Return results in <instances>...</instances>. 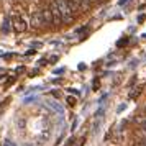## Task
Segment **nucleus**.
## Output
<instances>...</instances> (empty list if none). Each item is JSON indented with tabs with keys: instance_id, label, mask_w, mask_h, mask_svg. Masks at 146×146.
Here are the masks:
<instances>
[{
	"instance_id": "1",
	"label": "nucleus",
	"mask_w": 146,
	"mask_h": 146,
	"mask_svg": "<svg viewBox=\"0 0 146 146\" xmlns=\"http://www.w3.org/2000/svg\"><path fill=\"white\" fill-rule=\"evenodd\" d=\"M58 5H59V10H61V15H62V23H72L74 21V12L72 7L67 3V0H56Z\"/></svg>"
},
{
	"instance_id": "2",
	"label": "nucleus",
	"mask_w": 146,
	"mask_h": 146,
	"mask_svg": "<svg viewBox=\"0 0 146 146\" xmlns=\"http://www.w3.org/2000/svg\"><path fill=\"white\" fill-rule=\"evenodd\" d=\"M12 25H13L17 33H23V31L28 30V20L18 12H15L13 17H12Z\"/></svg>"
},
{
	"instance_id": "3",
	"label": "nucleus",
	"mask_w": 146,
	"mask_h": 146,
	"mask_svg": "<svg viewBox=\"0 0 146 146\" xmlns=\"http://www.w3.org/2000/svg\"><path fill=\"white\" fill-rule=\"evenodd\" d=\"M49 10H51V15H53V25L54 27H61L62 25V15H61L59 5H58L56 0L49 2Z\"/></svg>"
},
{
	"instance_id": "4",
	"label": "nucleus",
	"mask_w": 146,
	"mask_h": 146,
	"mask_svg": "<svg viewBox=\"0 0 146 146\" xmlns=\"http://www.w3.org/2000/svg\"><path fill=\"white\" fill-rule=\"evenodd\" d=\"M44 23H48V21H46V17H44L43 8H41V10H36V12L31 15V25H33L35 28H41Z\"/></svg>"
},
{
	"instance_id": "5",
	"label": "nucleus",
	"mask_w": 146,
	"mask_h": 146,
	"mask_svg": "<svg viewBox=\"0 0 146 146\" xmlns=\"http://www.w3.org/2000/svg\"><path fill=\"white\" fill-rule=\"evenodd\" d=\"M46 104H48V107H51L53 110H56V112L62 113V108H61V107H59V104H56V102H53V100H48Z\"/></svg>"
},
{
	"instance_id": "6",
	"label": "nucleus",
	"mask_w": 146,
	"mask_h": 146,
	"mask_svg": "<svg viewBox=\"0 0 146 146\" xmlns=\"http://www.w3.org/2000/svg\"><path fill=\"white\" fill-rule=\"evenodd\" d=\"M2 31H3V33H8V31H10V20H5L3 21V27H2Z\"/></svg>"
},
{
	"instance_id": "7",
	"label": "nucleus",
	"mask_w": 146,
	"mask_h": 146,
	"mask_svg": "<svg viewBox=\"0 0 146 146\" xmlns=\"http://www.w3.org/2000/svg\"><path fill=\"white\" fill-rule=\"evenodd\" d=\"M139 92H141V86H139V87H136V89H135V92H131V94H130V97H131V99H136V97L139 95Z\"/></svg>"
},
{
	"instance_id": "8",
	"label": "nucleus",
	"mask_w": 146,
	"mask_h": 146,
	"mask_svg": "<svg viewBox=\"0 0 146 146\" xmlns=\"http://www.w3.org/2000/svg\"><path fill=\"white\" fill-rule=\"evenodd\" d=\"M104 112H105V107H104V105H100V108L97 110V113H95V117H99V118H100V117L104 115Z\"/></svg>"
},
{
	"instance_id": "9",
	"label": "nucleus",
	"mask_w": 146,
	"mask_h": 146,
	"mask_svg": "<svg viewBox=\"0 0 146 146\" xmlns=\"http://www.w3.org/2000/svg\"><path fill=\"white\" fill-rule=\"evenodd\" d=\"M126 43H128V38H123V40L117 41V46H118V48H121V46H125Z\"/></svg>"
},
{
	"instance_id": "10",
	"label": "nucleus",
	"mask_w": 146,
	"mask_h": 146,
	"mask_svg": "<svg viewBox=\"0 0 146 146\" xmlns=\"http://www.w3.org/2000/svg\"><path fill=\"white\" fill-rule=\"evenodd\" d=\"M67 104H69V105H74V104H76V99H74V97H67Z\"/></svg>"
},
{
	"instance_id": "11",
	"label": "nucleus",
	"mask_w": 146,
	"mask_h": 146,
	"mask_svg": "<svg viewBox=\"0 0 146 146\" xmlns=\"http://www.w3.org/2000/svg\"><path fill=\"white\" fill-rule=\"evenodd\" d=\"M136 146H146V139H141V141H138V143H136Z\"/></svg>"
},
{
	"instance_id": "12",
	"label": "nucleus",
	"mask_w": 146,
	"mask_h": 146,
	"mask_svg": "<svg viewBox=\"0 0 146 146\" xmlns=\"http://www.w3.org/2000/svg\"><path fill=\"white\" fill-rule=\"evenodd\" d=\"M125 107H126L125 104H123V105H120V107H118V112H121V110H125Z\"/></svg>"
},
{
	"instance_id": "13",
	"label": "nucleus",
	"mask_w": 146,
	"mask_h": 146,
	"mask_svg": "<svg viewBox=\"0 0 146 146\" xmlns=\"http://www.w3.org/2000/svg\"><path fill=\"white\" fill-rule=\"evenodd\" d=\"M126 2H128V0H120V2H118V3H120V5H125V3H126Z\"/></svg>"
},
{
	"instance_id": "14",
	"label": "nucleus",
	"mask_w": 146,
	"mask_h": 146,
	"mask_svg": "<svg viewBox=\"0 0 146 146\" xmlns=\"http://www.w3.org/2000/svg\"><path fill=\"white\" fill-rule=\"evenodd\" d=\"M141 126H143V130H146V120L143 121V125H141Z\"/></svg>"
},
{
	"instance_id": "15",
	"label": "nucleus",
	"mask_w": 146,
	"mask_h": 146,
	"mask_svg": "<svg viewBox=\"0 0 146 146\" xmlns=\"http://www.w3.org/2000/svg\"><path fill=\"white\" fill-rule=\"evenodd\" d=\"M97 2H99V0H97Z\"/></svg>"
}]
</instances>
